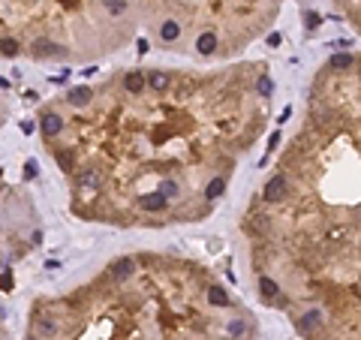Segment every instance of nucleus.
<instances>
[{"label":"nucleus","instance_id":"7ed1b4c3","mask_svg":"<svg viewBox=\"0 0 361 340\" xmlns=\"http://www.w3.org/2000/svg\"><path fill=\"white\" fill-rule=\"evenodd\" d=\"M160 40L169 42V45H171V42H178V40H181V24H178L175 19H166V21L160 24Z\"/></svg>","mask_w":361,"mask_h":340},{"label":"nucleus","instance_id":"39448f33","mask_svg":"<svg viewBox=\"0 0 361 340\" xmlns=\"http://www.w3.org/2000/svg\"><path fill=\"white\" fill-rule=\"evenodd\" d=\"M102 6H106V12H109V15H124V12L130 9L127 0H102Z\"/></svg>","mask_w":361,"mask_h":340},{"label":"nucleus","instance_id":"f257e3e1","mask_svg":"<svg viewBox=\"0 0 361 340\" xmlns=\"http://www.w3.org/2000/svg\"><path fill=\"white\" fill-rule=\"evenodd\" d=\"M274 94L268 73L244 87L238 79L127 69L117 94L73 87L57 109L51 141L70 175L78 211L96 220H199L229 187L232 169L262 133Z\"/></svg>","mask_w":361,"mask_h":340},{"label":"nucleus","instance_id":"20e7f679","mask_svg":"<svg viewBox=\"0 0 361 340\" xmlns=\"http://www.w3.org/2000/svg\"><path fill=\"white\" fill-rule=\"evenodd\" d=\"M21 51V45H19V40L15 37H6V40H0V55H6V58H15Z\"/></svg>","mask_w":361,"mask_h":340},{"label":"nucleus","instance_id":"f03ea898","mask_svg":"<svg viewBox=\"0 0 361 340\" xmlns=\"http://www.w3.org/2000/svg\"><path fill=\"white\" fill-rule=\"evenodd\" d=\"M27 340H256V325L199 268L120 256L88 286L33 304Z\"/></svg>","mask_w":361,"mask_h":340}]
</instances>
